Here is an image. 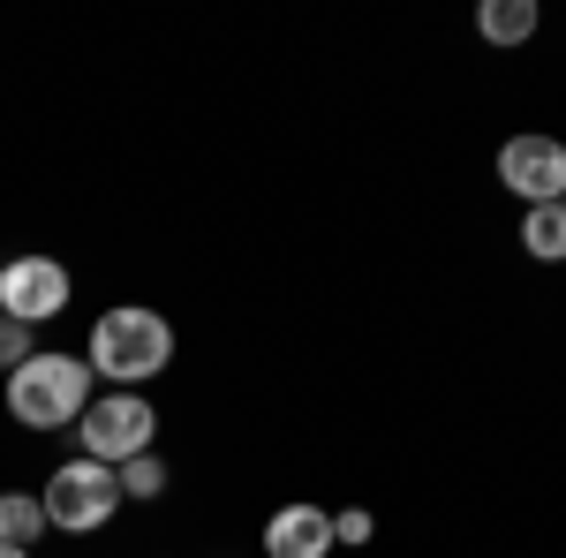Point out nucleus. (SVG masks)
I'll list each match as a JSON object with an SVG mask.
<instances>
[{"label":"nucleus","instance_id":"nucleus-13","mask_svg":"<svg viewBox=\"0 0 566 558\" xmlns=\"http://www.w3.org/2000/svg\"><path fill=\"white\" fill-rule=\"evenodd\" d=\"M333 544H370V514L355 506V514H333Z\"/></svg>","mask_w":566,"mask_h":558},{"label":"nucleus","instance_id":"nucleus-14","mask_svg":"<svg viewBox=\"0 0 566 558\" xmlns=\"http://www.w3.org/2000/svg\"><path fill=\"white\" fill-rule=\"evenodd\" d=\"M0 558H31V551H15V544H0Z\"/></svg>","mask_w":566,"mask_h":558},{"label":"nucleus","instance_id":"nucleus-8","mask_svg":"<svg viewBox=\"0 0 566 558\" xmlns=\"http://www.w3.org/2000/svg\"><path fill=\"white\" fill-rule=\"evenodd\" d=\"M522 250H528L536 264H566V204H528Z\"/></svg>","mask_w":566,"mask_h":558},{"label":"nucleus","instance_id":"nucleus-11","mask_svg":"<svg viewBox=\"0 0 566 558\" xmlns=\"http://www.w3.org/2000/svg\"><path fill=\"white\" fill-rule=\"evenodd\" d=\"M159 491H167V468H159L151 453L122 461V498H159Z\"/></svg>","mask_w":566,"mask_h":558},{"label":"nucleus","instance_id":"nucleus-1","mask_svg":"<svg viewBox=\"0 0 566 558\" xmlns=\"http://www.w3.org/2000/svg\"><path fill=\"white\" fill-rule=\"evenodd\" d=\"M167 355H175V325H167L159 309H106V317L91 325V347H84V362L98 378H114V392L159 378Z\"/></svg>","mask_w":566,"mask_h":558},{"label":"nucleus","instance_id":"nucleus-2","mask_svg":"<svg viewBox=\"0 0 566 558\" xmlns=\"http://www.w3.org/2000/svg\"><path fill=\"white\" fill-rule=\"evenodd\" d=\"M91 408V362L84 355H31L8 370V415L23 430H61Z\"/></svg>","mask_w":566,"mask_h":558},{"label":"nucleus","instance_id":"nucleus-15","mask_svg":"<svg viewBox=\"0 0 566 558\" xmlns=\"http://www.w3.org/2000/svg\"><path fill=\"white\" fill-rule=\"evenodd\" d=\"M559 204H566V197H559Z\"/></svg>","mask_w":566,"mask_h":558},{"label":"nucleus","instance_id":"nucleus-5","mask_svg":"<svg viewBox=\"0 0 566 558\" xmlns=\"http://www.w3.org/2000/svg\"><path fill=\"white\" fill-rule=\"evenodd\" d=\"M69 309V272L53 257H8L0 264V317L15 325H45Z\"/></svg>","mask_w":566,"mask_h":558},{"label":"nucleus","instance_id":"nucleus-7","mask_svg":"<svg viewBox=\"0 0 566 558\" xmlns=\"http://www.w3.org/2000/svg\"><path fill=\"white\" fill-rule=\"evenodd\" d=\"M333 551V514L317 506H280L264 520V558H325Z\"/></svg>","mask_w":566,"mask_h":558},{"label":"nucleus","instance_id":"nucleus-6","mask_svg":"<svg viewBox=\"0 0 566 558\" xmlns=\"http://www.w3.org/2000/svg\"><path fill=\"white\" fill-rule=\"evenodd\" d=\"M499 181L528 204H559L566 197V144L559 136H514L499 151Z\"/></svg>","mask_w":566,"mask_h":558},{"label":"nucleus","instance_id":"nucleus-12","mask_svg":"<svg viewBox=\"0 0 566 558\" xmlns=\"http://www.w3.org/2000/svg\"><path fill=\"white\" fill-rule=\"evenodd\" d=\"M0 362H8V370H23V362H31V325L0 317Z\"/></svg>","mask_w":566,"mask_h":558},{"label":"nucleus","instance_id":"nucleus-3","mask_svg":"<svg viewBox=\"0 0 566 558\" xmlns=\"http://www.w3.org/2000/svg\"><path fill=\"white\" fill-rule=\"evenodd\" d=\"M39 506H45V528L91 536V528H106L114 506H122V468H106V461H69V468H53Z\"/></svg>","mask_w":566,"mask_h":558},{"label":"nucleus","instance_id":"nucleus-4","mask_svg":"<svg viewBox=\"0 0 566 558\" xmlns=\"http://www.w3.org/2000/svg\"><path fill=\"white\" fill-rule=\"evenodd\" d=\"M76 430H84V461L122 468V461H136V453H151L159 415H151L144 392H106V400H91L84 415H76Z\"/></svg>","mask_w":566,"mask_h":558},{"label":"nucleus","instance_id":"nucleus-10","mask_svg":"<svg viewBox=\"0 0 566 558\" xmlns=\"http://www.w3.org/2000/svg\"><path fill=\"white\" fill-rule=\"evenodd\" d=\"M45 528V506L39 498H23V491H0V544H15V551H31Z\"/></svg>","mask_w":566,"mask_h":558},{"label":"nucleus","instance_id":"nucleus-9","mask_svg":"<svg viewBox=\"0 0 566 558\" xmlns=\"http://www.w3.org/2000/svg\"><path fill=\"white\" fill-rule=\"evenodd\" d=\"M476 31L491 45H522L536 31V0H483L476 8Z\"/></svg>","mask_w":566,"mask_h":558}]
</instances>
